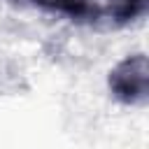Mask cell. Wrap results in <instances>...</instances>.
<instances>
[{
    "mask_svg": "<svg viewBox=\"0 0 149 149\" xmlns=\"http://www.w3.org/2000/svg\"><path fill=\"white\" fill-rule=\"evenodd\" d=\"M107 93L121 107H144L149 102V58L144 51H128L116 58L105 77Z\"/></svg>",
    "mask_w": 149,
    "mask_h": 149,
    "instance_id": "cell-1",
    "label": "cell"
}]
</instances>
